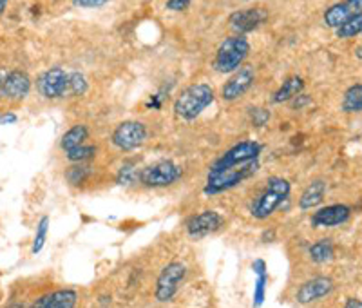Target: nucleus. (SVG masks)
<instances>
[{"label":"nucleus","mask_w":362,"mask_h":308,"mask_svg":"<svg viewBox=\"0 0 362 308\" xmlns=\"http://www.w3.org/2000/svg\"><path fill=\"white\" fill-rule=\"evenodd\" d=\"M212 102H214V89L206 84H194L185 91H181V95L174 102V113L187 122H192Z\"/></svg>","instance_id":"f03ea898"},{"label":"nucleus","mask_w":362,"mask_h":308,"mask_svg":"<svg viewBox=\"0 0 362 308\" xmlns=\"http://www.w3.org/2000/svg\"><path fill=\"white\" fill-rule=\"evenodd\" d=\"M267 283H268V272L264 274H257V280L254 283V308H259L264 303V296H267Z\"/></svg>","instance_id":"bb28decb"},{"label":"nucleus","mask_w":362,"mask_h":308,"mask_svg":"<svg viewBox=\"0 0 362 308\" xmlns=\"http://www.w3.org/2000/svg\"><path fill=\"white\" fill-rule=\"evenodd\" d=\"M308 254H310V259H312L313 263H328V261H332L335 256V246L334 243H332V239L325 238V239H319V241L312 243L308 249Z\"/></svg>","instance_id":"aec40b11"},{"label":"nucleus","mask_w":362,"mask_h":308,"mask_svg":"<svg viewBox=\"0 0 362 308\" xmlns=\"http://www.w3.org/2000/svg\"><path fill=\"white\" fill-rule=\"evenodd\" d=\"M190 0H167V4L165 8L169 9V11H183V9L189 8Z\"/></svg>","instance_id":"7c9ffc66"},{"label":"nucleus","mask_w":362,"mask_h":308,"mask_svg":"<svg viewBox=\"0 0 362 308\" xmlns=\"http://www.w3.org/2000/svg\"><path fill=\"white\" fill-rule=\"evenodd\" d=\"M305 89V80L300 79V76H290V79L284 80L281 84L279 89L274 93L272 96V102L274 103H284V102H292L297 95H300Z\"/></svg>","instance_id":"6ab92c4d"},{"label":"nucleus","mask_w":362,"mask_h":308,"mask_svg":"<svg viewBox=\"0 0 362 308\" xmlns=\"http://www.w3.org/2000/svg\"><path fill=\"white\" fill-rule=\"evenodd\" d=\"M145 140H147V129L144 123L136 122V120L119 123L112 132V145L118 147L119 151H134V149L141 147Z\"/></svg>","instance_id":"6e6552de"},{"label":"nucleus","mask_w":362,"mask_h":308,"mask_svg":"<svg viewBox=\"0 0 362 308\" xmlns=\"http://www.w3.org/2000/svg\"><path fill=\"white\" fill-rule=\"evenodd\" d=\"M250 120L255 127H263L270 122V111L264 107H254V109H250Z\"/></svg>","instance_id":"cd10ccee"},{"label":"nucleus","mask_w":362,"mask_h":308,"mask_svg":"<svg viewBox=\"0 0 362 308\" xmlns=\"http://www.w3.org/2000/svg\"><path fill=\"white\" fill-rule=\"evenodd\" d=\"M332 290H334V281L326 278V275H317V278H312V280L300 285L296 294V300L300 304L315 303V301L329 296Z\"/></svg>","instance_id":"f8f14e48"},{"label":"nucleus","mask_w":362,"mask_h":308,"mask_svg":"<svg viewBox=\"0 0 362 308\" xmlns=\"http://www.w3.org/2000/svg\"><path fill=\"white\" fill-rule=\"evenodd\" d=\"M37 89L47 100L66 98L69 95V73L62 67H51L37 79Z\"/></svg>","instance_id":"0eeeda50"},{"label":"nucleus","mask_w":362,"mask_h":308,"mask_svg":"<svg viewBox=\"0 0 362 308\" xmlns=\"http://www.w3.org/2000/svg\"><path fill=\"white\" fill-rule=\"evenodd\" d=\"M264 21H267V13L263 9L248 8L232 13L230 18H228V24H230V28L234 31H238L239 35H243L248 33V31H254L255 28H259Z\"/></svg>","instance_id":"2eb2a0df"},{"label":"nucleus","mask_w":362,"mask_h":308,"mask_svg":"<svg viewBox=\"0 0 362 308\" xmlns=\"http://www.w3.org/2000/svg\"><path fill=\"white\" fill-rule=\"evenodd\" d=\"M87 173H89V167H86L83 164L74 165V167H71L67 171V180H69L71 185H78L87 176Z\"/></svg>","instance_id":"c85d7f7f"},{"label":"nucleus","mask_w":362,"mask_h":308,"mask_svg":"<svg viewBox=\"0 0 362 308\" xmlns=\"http://www.w3.org/2000/svg\"><path fill=\"white\" fill-rule=\"evenodd\" d=\"M290 190H292V187H290L288 180L279 176L270 178L263 193L252 203L250 214L255 219H268L272 214L279 209L284 200H288Z\"/></svg>","instance_id":"7ed1b4c3"},{"label":"nucleus","mask_w":362,"mask_h":308,"mask_svg":"<svg viewBox=\"0 0 362 308\" xmlns=\"http://www.w3.org/2000/svg\"><path fill=\"white\" fill-rule=\"evenodd\" d=\"M326 183L322 180H315L303 190L299 198V209L300 210H312L319 207L325 200Z\"/></svg>","instance_id":"a211bd4d"},{"label":"nucleus","mask_w":362,"mask_h":308,"mask_svg":"<svg viewBox=\"0 0 362 308\" xmlns=\"http://www.w3.org/2000/svg\"><path fill=\"white\" fill-rule=\"evenodd\" d=\"M355 57H357V58H358V60H362V44H361V45H358L357 50H355Z\"/></svg>","instance_id":"4c0bfd02"},{"label":"nucleus","mask_w":362,"mask_h":308,"mask_svg":"<svg viewBox=\"0 0 362 308\" xmlns=\"http://www.w3.org/2000/svg\"><path fill=\"white\" fill-rule=\"evenodd\" d=\"M181 178V167L170 160L158 161V164L148 165V167L141 169L138 174V180L145 187L151 189H161V187H169V185L176 183Z\"/></svg>","instance_id":"39448f33"},{"label":"nucleus","mask_w":362,"mask_h":308,"mask_svg":"<svg viewBox=\"0 0 362 308\" xmlns=\"http://www.w3.org/2000/svg\"><path fill=\"white\" fill-rule=\"evenodd\" d=\"M351 209L344 203H335V205L322 207L312 214V225L319 229H332L339 227L350 219Z\"/></svg>","instance_id":"ddd939ff"},{"label":"nucleus","mask_w":362,"mask_h":308,"mask_svg":"<svg viewBox=\"0 0 362 308\" xmlns=\"http://www.w3.org/2000/svg\"><path fill=\"white\" fill-rule=\"evenodd\" d=\"M109 0H74V6L80 8H100V6L107 4Z\"/></svg>","instance_id":"2f4dec72"},{"label":"nucleus","mask_w":362,"mask_h":308,"mask_svg":"<svg viewBox=\"0 0 362 308\" xmlns=\"http://www.w3.org/2000/svg\"><path fill=\"white\" fill-rule=\"evenodd\" d=\"M6 308H24V307H22V304H9V307Z\"/></svg>","instance_id":"ea45409f"},{"label":"nucleus","mask_w":362,"mask_h":308,"mask_svg":"<svg viewBox=\"0 0 362 308\" xmlns=\"http://www.w3.org/2000/svg\"><path fill=\"white\" fill-rule=\"evenodd\" d=\"M223 218L221 214L216 210H203V212L196 214L187 222V234L192 239L205 238V236L212 234L216 230L221 229Z\"/></svg>","instance_id":"9b49d317"},{"label":"nucleus","mask_w":362,"mask_h":308,"mask_svg":"<svg viewBox=\"0 0 362 308\" xmlns=\"http://www.w3.org/2000/svg\"><path fill=\"white\" fill-rule=\"evenodd\" d=\"M362 33V11L351 15L341 28H337V37L339 38H354Z\"/></svg>","instance_id":"5701e85b"},{"label":"nucleus","mask_w":362,"mask_h":308,"mask_svg":"<svg viewBox=\"0 0 362 308\" xmlns=\"http://www.w3.org/2000/svg\"><path fill=\"white\" fill-rule=\"evenodd\" d=\"M257 169H259L257 160L245 165H234V167L210 169L203 190H205L206 196H214V194H221L225 190L234 189L235 185H239L241 181L250 178L252 174L257 173Z\"/></svg>","instance_id":"f257e3e1"},{"label":"nucleus","mask_w":362,"mask_h":308,"mask_svg":"<svg viewBox=\"0 0 362 308\" xmlns=\"http://www.w3.org/2000/svg\"><path fill=\"white\" fill-rule=\"evenodd\" d=\"M17 122V115H13V113H6V115L0 116V125H9V123Z\"/></svg>","instance_id":"f704fd0d"},{"label":"nucleus","mask_w":362,"mask_h":308,"mask_svg":"<svg viewBox=\"0 0 362 308\" xmlns=\"http://www.w3.org/2000/svg\"><path fill=\"white\" fill-rule=\"evenodd\" d=\"M261 145L257 142H241V144L234 145L232 149L221 154L218 160L212 164L210 169H225V167H234V165H245L255 161L261 154Z\"/></svg>","instance_id":"1a4fd4ad"},{"label":"nucleus","mask_w":362,"mask_h":308,"mask_svg":"<svg viewBox=\"0 0 362 308\" xmlns=\"http://www.w3.org/2000/svg\"><path fill=\"white\" fill-rule=\"evenodd\" d=\"M29 91H31V79L28 73L18 69L8 71L4 79V89H2L6 100H11V102L24 100L29 95Z\"/></svg>","instance_id":"4468645a"},{"label":"nucleus","mask_w":362,"mask_h":308,"mask_svg":"<svg viewBox=\"0 0 362 308\" xmlns=\"http://www.w3.org/2000/svg\"><path fill=\"white\" fill-rule=\"evenodd\" d=\"M342 111L362 113V84H355L346 89L342 96Z\"/></svg>","instance_id":"4be33fe9"},{"label":"nucleus","mask_w":362,"mask_h":308,"mask_svg":"<svg viewBox=\"0 0 362 308\" xmlns=\"http://www.w3.org/2000/svg\"><path fill=\"white\" fill-rule=\"evenodd\" d=\"M87 136H89V131H87L86 125H82V123H78V125H73V127H71L69 131L62 136L60 147H62V151L67 154V152L74 151L76 147H80V145L86 144Z\"/></svg>","instance_id":"412c9836"},{"label":"nucleus","mask_w":362,"mask_h":308,"mask_svg":"<svg viewBox=\"0 0 362 308\" xmlns=\"http://www.w3.org/2000/svg\"><path fill=\"white\" fill-rule=\"evenodd\" d=\"M187 275V267L181 261H173L161 270L156 280V290L154 296L160 303H169L180 290V285L183 283Z\"/></svg>","instance_id":"423d86ee"},{"label":"nucleus","mask_w":362,"mask_h":308,"mask_svg":"<svg viewBox=\"0 0 362 308\" xmlns=\"http://www.w3.org/2000/svg\"><path fill=\"white\" fill-rule=\"evenodd\" d=\"M49 218L47 216H44V218L38 222L37 225V232H35V239H33V246H31V252H33L35 256L38 254V252L44 249L45 245V239H47V232H49Z\"/></svg>","instance_id":"b1692460"},{"label":"nucleus","mask_w":362,"mask_h":308,"mask_svg":"<svg viewBox=\"0 0 362 308\" xmlns=\"http://www.w3.org/2000/svg\"><path fill=\"white\" fill-rule=\"evenodd\" d=\"M89 89V84H87V79L82 73L74 71V73H69V95L71 96H83Z\"/></svg>","instance_id":"393cba45"},{"label":"nucleus","mask_w":362,"mask_h":308,"mask_svg":"<svg viewBox=\"0 0 362 308\" xmlns=\"http://www.w3.org/2000/svg\"><path fill=\"white\" fill-rule=\"evenodd\" d=\"M95 154H96L95 145L83 144V145H80V147L74 149V151L67 152L66 156H67V160L73 161V164H83V161L90 160V158L95 156Z\"/></svg>","instance_id":"a878e982"},{"label":"nucleus","mask_w":362,"mask_h":308,"mask_svg":"<svg viewBox=\"0 0 362 308\" xmlns=\"http://www.w3.org/2000/svg\"><path fill=\"white\" fill-rule=\"evenodd\" d=\"M6 74H8V71L6 69H0V100L4 98V95H2V89H4V79Z\"/></svg>","instance_id":"e433bc0d"},{"label":"nucleus","mask_w":362,"mask_h":308,"mask_svg":"<svg viewBox=\"0 0 362 308\" xmlns=\"http://www.w3.org/2000/svg\"><path fill=\"white\" fill-rule=\"evenodd\" d=\"M310 102H312V98H310L308 95H303V93H300V95H297L296 98L292 100V107L293 109H303V107L308 105Z\"/></svg>","instance_id":"473e14b6"},{"label":"nucleus","mask_w":362,"mask_h":308,"mask_svg":"<svg viewBox=\"0 0 362 308\" xmlns=\"http://www.w3.org/2000/svg\"><path fill=\"white\" fill-rule=\"evenodd\" d=\"M6 6H8V0H0V15H2V13H4Z\"/></svg>","instance_id":"58836bf2"},{"label":"nucleus","mask_w":362,"mask_h":308,"mask_svg":"<svg viewBox=\"0 0 362 308\" xmlns=\"http://www.w3.org/2000/svg\"><path fill=\"white\" fill-rule=\"evenodd\" d=\"M248 53H250V44H248L243 35H234V37L225 38V42L219 45L218 53H216V71L223 74L235 73L239 67L243 66Z\"/></svg>","instance_id":"20e7f679"},{"label":"nucleus","mask_w":362,"mask_h":308,"mask_svg":"<svg viewBox=\"0 0 362 308\" xmlns=\"http://www.w3.org/2000/svg\"><path fill=\"white\" fill-rule=\"evenodd\" d=\"M136 171H134V165L132 164H125L122 165V169H119L118 173V183L119 185H129L132 183V181H136Z\"/></svg>","instance_id":"c756f323"},{"label":"nucleus","mask_w":362,"mask_h":308,"mask_svg":"<svg viewBox=\"0 0 362 308\" xmlns=\"http://www.w3.org/2000/svg\"><path fill=\"white\" fill-rule=\"evenodd\" d=\"M344 308H362V301L357 300V297H350V300L346 301Z\"/></svg>","instance_id":"c9c22d12"},{"label":"nucleus","mask_w":362,"mask_h":308,"mask_svg":"<svg viewBox=\"0 0 362 308\" xmlns=\"http://www.w3.org/2000/svg\"><path fill=\"white\" fill-rule=\"evenodd\" d=\"M255 73L252 66H241L234 74L230 76V80L223 86L221 96L226 102H234V100L241 98V96L254 86Z\"/></svg>","instance_id":"9d476101"},{"label":"nucleus","mask_w":362,"mask_h":308,"mask_svg":"<svg viewBox=\"0 0 362 308\" xmlns=\"http://www.w3.org/2000/svg\"><path fill=\"white\" fill-rule=\"evenodd\" d=\"M361 9L357 8V6L351 2V0H344V2H339V4H334L329 6L328 9H326L325 13V24L328 25V28H341L342 24H344L348 18L351 17V15H355V13H358Z\"/></svg>","instance_id":"f3484780"},{"label":"nucleus","mask_w":362,"mask_h":308,"mask_svg":"<svg viewBox=\"0 0 362 308\" xmlns=\"http://www.w3.org/2000/svg\"><path fill=\"white\" fill-rule=\"evenodd\" d=\"M78 301V294L69 288H62V290H54L45 294V296L38 297L29 308H74Z\"/></svg>","instance_id":"dca6fc26"},{"label":"nucleus","mask_w":362,"mask_h":308,"mask_svg":"<svg viewBox=\"0 0 362 308\" xmlns=\"http://www.w3.org/2000/svg\"><path fill=\"white\" fill-rule=\"evenodd\" d=\"M252 270H254L255 275L268 272L267 261H264V259H254V263H252Z\"/></svg>","instance_id":"72a5a7b5"}]
</instances>
